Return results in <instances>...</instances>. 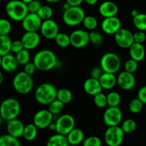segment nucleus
I'll list each match as a JSON object with an SVG mask.
<instances>
[{
    "mask_svg": "<svg viewBox=\"0 0 146 146\" xmlns=\"http://www.w3.org/2000/svg\"><path fill=\"white\" fill-rule=\"evenodd\" d=\"M114 40L117 45L123 49H129L135 42L133 33L125 28H121L114 35Z\"/></svg>",
    "mask_w": 146,
    "mask_h": 146,
    "instance_id": "nucleus-12",
    "label": "nucleus"
},
{
    "mask_svg": "<svg viewBox=\"0 0 146 146\" xmlns=\"http://www.w3.org/2000/svg\"><path fill=\"white\" fill-rule=\"evenodd\" d=\"M99 82L103 90H112L117 84V77L115 74L104 72L99 79Z\"/></svg>",
    "mask_w": 146,
    "mask_h": 146,
    "instance_id": "nucleus-24",
    "label": "nucleus"
},
{
    "mask_svg": "<svg viewBox=\"0 0 146 146\" xmlns=\"http://www.w3.org/2000/svg\"><path fill=\"white\" fill-rule=\"evenodd\" d=\"M40 31L41 35L48 40H54L60 32L58 24L52 19L43 21Z\"/></svg>",
    "mask_w": 146,
    "mask_h": 146,
    "instance_id": "nucleus-14",
    "label": "nucleus"
},
{
    "mask_svg": "<svg viewBox=\"0 0 146 146\" xmlns=\"http://www.w3.org/2000/svg\"><path fill=\"white\" fill-rule=\"evenodd\" d=\"M104 73V70H102V68L101 67H96L91 70V77L99 80V79L101 78V77L103 75Z\"/></svg>",
    "mask_w": 146,
    "mask_h": 146,
    "instance_id": "nucleus-49",
    "label": "nucleus"
},
{
    "mask_svg": "<svg viewBox=\"0 0 146 146\" xmlns=\"http://www.w3.org/2000/svg\"><path fill=\"white\" fill-rule=\"evenodd\" d=\"M55 42L58 47H62V48H66L68 46L71 45V39H70V35L65 32H59L58 35L54 39Z\"/></svg>",
    "mask_w": 146,
    "mask_h": 146,
    "instance_id": "nucleus-31",
    "label": "nucleus"
},
{
    "mask_svg": "<svg viewBox=\"0 0 146 146\" xmlns=\"http://www.w3.org/2000/svg\"><path fill=\"white\" fill-rule=\"evenodd\" d=\"M54 116V115L48 110H40L34 115L33 123H34L38 129L48 128L53 123Z\"/></svg>",
    "mask_w": 146,
    "mask_h": 146,
    "instance_id": "nucleus-11",
    "label": "nucleus"
},
{
    "mask_svg": "<svg viewBox=\"0 0 146 146\" xmlns=\"http://www.w3.org/2000/svg\"><path fill=\"white\" fill-rule=\"evenodd\" d=\"M143 103L141 101V100L137 97V98L133 99L131 102H130L129 104H128V109H129L130 112L133 114H137L141 112L143 107Z\"/></svg>",
    "mask_w": 146,
    "mask_h": 146,
    "instance_id": "nucleus-40",
    "label": "nucleus"
},
{
    "mask_svg": "<svg viewBox=\"0 0 146 146\" xmlns=\"http://www.w3.org/2000/svg\"><path fill=\"white\" fill-rule=\"evenodd\" d=\"M68 141L71 145H78L83 143L85 140V135L82 130L79 128H74L66 135Z\"/></svg>",
    "mask_w": 146,
    "mask_h": 146,
    "instance_id": "nucleus-25",
    "label": "nucleus"
},
{
    "mask_svg": "<svg viewBox=\"0 0 146 146\" xmlns=\"http://www.w3.org/2000/svg\"><path fill=\"white\" fill-rule=\"evenodd\" d=\"M84 1V0H66V2L71 7H80Z\"/></svg>",
    "mask_w": 146,
    "mask_h": 146,
    "instance_id": "nucleus-51",
    "label": "nucleus"
},
{
    "mask_svg": "<svg viewBox=\"0 0 146 146\" xmlns=\"http://www.w3.org/2000/svg\"><path fill=\"white\" fill-rule=\"evenodd\" d=\"M33 62L36 65L37 70L46 72L55 68L58 62L54 52L50 50H41L36 53Z\"/></svg>",
    "mask_w": 146,
    "mask_h": 146,
    "instance_id": "nucleus-1",
    "label": "nucleus"
},
{
    "mask_svg": "<svg viewBox=\"0 0 146 146\" xmlns=\"http://www.w3.org/2000/svg\"><path fill=\"white\" fill-rule=\"evenodd\" d=\"M82 24H84V26L87 29L91 30V31H94L97 28V27H98V20H97V19L95 17L91 15H88L86 16Z\"/></svg>",
    "mask_w": 146,
    "mask_h": 146,
    "instance_id": "nucleus-37",
    "label": "nucleus"
},
{
    "mask_svg": "<svg viewBox=\"0 0 146 146\" xmlns=\"http://www.w3.org/2000/svg\"><path fill=\"white\" fill-rule=\"evenodd\" d=\"M76 121L71 115L64 114L58 117L56 121V133L67 135L73 129L75 128Z\"/></svg>",
    "mask_w": 146,
    "mask_h": 146,
    "instance_id": "nucleus-9",
    "label": "nucleus"
},
{
    "mask_svg": "<svg viewBox=\"0 0 146 146\" xmlns=\"http://www.w3.org/2000/svg\"><path fill=\"white\" fill-rule=\"evenodd\" d=\"M42 22L38 14L29 13L21 21V25L26 31H37L41 29Z\"/></svg>",
    "mask_w": 146,
    "mask_h": 146,
    "instance_id": "nucleus-16",
    "label": "nucleus"
},
{
    "mask_svg": "<svg viewBox=\"0 0 146 146\" xmlns=\"http://www.w3.org/2000/svg\"><path fill=\"white\" fill-rule=\"evenodd\" d=\"M0 41H1V45H0V56L6 55L9 54L11 52V44L13 41L9 35H1L0 36Z\"/></svg>",
    "mask_w": 146,
    "mask_h": 146,
    "instance_id": "nucleus-27",
    "label": "nucleus"
},
{
    "mask_svg": "<svg viewBox=\"0 0 146 146\" xmlns=\"http://www.w3.org/2000/svg\"><path fill=\"white\" fill-rule=\"evenodd\" d=\"M138 98L141 100L144 104H146V85L143 86L139 89L138 92Z\"/></svg>",
    "mask_w": 146,
    "mask_h": 146,
    "instance_id": "nucleus-50",
    "label": "nucleus"
},
{
    "mask_svg": "<svg viewBox=\"0 0 146 146\" xmlns=\"http://www.w3.org/2000/svg\"><path fill=\"white\" fill-rule=\"evenodd\" d=\"M45 1L48 3H56L58 2L59 1H61V0H45Z\"/></svg>",
    "mask_w": 146,
    "mask_h": 146,
    "instance_id": "nucleus-56",
    "label": "nucleus"
},
{
    "mask_svg": "<svg viewBox=\"0 0 146 146\" xmlns=\"http://www.w3.org/2000/svg\"><path fill=\"white\" fill-rule=\"evenodd\" d=\"M5 11L7 16L15 21H22L29 14L27 4L21 0H11L6 4Z\"/></svg>",
    "mask_w": 146,
    "mask_h": 146,
    "instance_id": "nucleus-3",
    "label": "nucleus"
},
{
    "mask_svg": "<svg viewBox=\"0 0 146 146\" xmlns=\"http://www.w3.org/2000/svg\"><path fill=\"white\" fill-rule=\"evenodd\" d=\"M56 99L62 102L64 104H68L72 100L73 94L69 89L61 88L57 91Z\"/></svg>",
    "mask_w": 146,
    "mask_h": 146,
    "instance_id": "nucleus-30",
    "label": "nucleus"
},
{
    "mask_svg": "<svg viewBox=\"0 0 146 146\" xmlns=\"http://www.w3.org/2000/svg\"><path fill=\"white\" fill-rule=\"evenodd\" d=\"M66 135L56 133L48 138L46 146H69Z\"/></svg>",
    "mask_w": 146,
    "mask_h": 146,
    "instance_id": "nucleus-26",
    "label": "nucleus"
},
{
    "mask_svg": "<svg viewBox=\"0 0 146 146\" xmlns=\"http://www.w3.org/2000/svg\"><path fill=\"white\" fill-rule=\"evenodd\" d=\"M24 49V44H23L21 40L13 41L12 44H11V52L14 53V54H17Z\"/></svg>",
    "mask_w": 146,
    "mask_h": 146,
    "instance_id": "nucleus-47",
    "label": "nucleus"
},
{
    "mask_svg": "<svg viewBox=\"0 0 146 146\" xmlns=\"http://www.w3.org/2000/svg\"><path fill=\"white\" fill-rule=\"evenodd\" d=\"M0 64L2 70L9 73L15 72L19 65L16 58V56L13 55L11 53L1 57Z\"/></svg>",
    "mask_w": 146,
    "mask_h": 146,
    "instance_id": "nucleus-21",
    "label": "nucleus"
},
{
    "mask_svg": "<svg viewBox=\"0 0 146 146\" xmlns=\"http://www.w3.org/2000/svg\"><path fill=\"white\" fill-rule=\"evenodd\" d=\"M85 17V11L81 7H70L64 10L62 19L67 26L76 27L82 24Z\"/></svg>",
    "mask_w": 146,
    "mask_h": 146,
    "instance_id": "nucleus-6",
    "label": "nucleus"
},
{
    "mask_svg": "<svg viewBox=\"0 0 146 146\" xmlns=\"http://www.w3.org/2000/svg\"><path fill=\"white\" fill-rule=\"evenodd\" d=\"M94 104L99 108L108 106V101H107V94H105L102 92L94 96Z\"/></svg>",
    "mask_w": 146,
    "mask_h": 146,
    "instance_id": "nucleus-41",
    "label": "nucleus"
},
{
    "mask_svg": "<svg viewBox=\"0 0 146 146\" xmlns=\"http://www.w3.org/2000/svg\"><path fill=\"white\" fill-rule=\"evenodd\" d=\"M15 56L19 65L24 66L30 62V52L28 50L24 49L21 52L16 54Z\"/></svg>",
    "mask_w": 146,
    "mask_h": 146,
    "instance_id": "nucleus-38",
    "label": "nucleus"
},
{
    "mask_svg": "<svg viewBox=\"0 0 146 146\" xmlns=\"http://www.w3.org/2000/svg\"><path fill=\"white\" fill-rule=\"evenodd\" d=\"M100 67L102 68L104 72L115 74L121 69V58L115 53H106L102 56L100 60Z\"/></svg>",
    "mask_w": 146,
    "mask_h": 146,
    "instance_id": "nucleus-7",
    "label": "nucleus"
},
{
    "mask_svg": "<svg viewBox=\"0 0 146 146\" xmlns=\"http://www.w3.org/2000/svg\"><path fill=\"white\" fill-rule=\"evenodd\" d=\"M83 87H84V92L91 96H95L96 94L101 92L103 90L99 80L94 79L92 77H90L85 80Z\"/></svg>",
    "mask_w": 146,
    "mask_h": 146,
    "instance_id": "nucleus-22",
    "label": "nucleus"
},
{
    "mask_svg": "<svg viewBox=\"0 0 146 146\" xmlns=\"http://www.w3.org/2000/svg\"><path fill=\"white\" fill-rule=\"evenodd\" d=\"M133 22L135 28L140 31H146V14L139 13L136 17H133Z\"/></svg>",
    "mask_w": 146,
    "mask_h": 146,
    "instance_id": "nucleus-32",
    "label": "nucleus"
},
{
    "mask_svg": "<svg viewBox=\"0 0 146 146\" xmlns=\"http://www.w3.org/2000/svg\"><path fill=\"white\" fill-rule=\"evenodd\" d=\"M136 80L133 73L127 71L121 72L117 77V84L122 90L129 91L135 85Z\"/></svg>",
    "mask_w": 146,
    "mask_h": 146,
    "instance_id": "nucleus-17",
    "label": "nucleus"
},
{
    "mask_svg": "<svg viewBox=\"0 0 146 146\" xmlns=\"http://www.w3.org/2000/svg\"><path fill=\"white\" fill-rule=\"evenodd\" d=\"M98 11L104 18L115 17L118 12V7L113 1H105L100 4Z\"/></svg>",
    "mask_w": 146,
    "mask_h": 146,
    "instance_id": "nucleus-20",
    "label": "nucleus"
},
{
    "mask_svg": "<svg viewBox=\"0 0 146 146\" xmlns=\"http://www.w3.org/2000/svg\"><path fill=\"white\" fill-rule=\"evenodd\" d=\"M57 91L55 86L51 83H42L35 90V99L42 105H49L56 99Z\"/></svg>",
    "mask_w": 146,
    "mask_h": 146,
    "instance_id": "nucleus-2",
    "label": "nucleus"
},
{
    "mask_svg": "<svg viewBox=\"0 0 146 146\" xmlns=\"http://www.w3.org/2000/svg\"><path fill=\"white\" fill-rule=\"evenodd\" d=\"M21 1H23L24 3H26V4H28L29 3H30V2H31V1H34V0H21Z\"/></svg>",
    "mask_w": 146,
    "mask_h": 146,
    "instance_id": "nucleus-57",
    "label": "nucleus"
},
{
    "mask_svg": "<svg viewBox=\"0 0 146 146\" xmlns=\"http://www.w3.org/2000/svg\"><path fill=\"white\" fill-rule=\"evenodd\" d=\"M129 54L131 59L138 62L142 61L145 57V50L142 44L134 42L129 49Z\"/></svg>",
    "mask_w": 146,
    "mask_h": 146,
    "instance_id": "nucleus-23",
    "label": "nucleus"
},
{
    "mask_svg": "<svg viewBox=\"0 0 146 146\" xmlns=\"http://www.w3.org/2000/svg\"><path fill=\"white\" fill-rule=\"evenodd\" d=\"M38 127L34 125V123H29L25 125L23 137L27 141H32L35 140L38 135Z\"/></svg>",
    "mask_w": 146,
    "mask_h": 146,
    "instance_id": "nucleus-28",
    "label": "nucleus"
},
{
    "mask_svg": "<svg viewBox=\"0 0 146 146\" xmlns=\"http://www.w3.org/2000/svg\"><path fill=\"white\" fill-rule=\"evenodd\" d=\"M133 37L134 42L135 43H139V44H143L146 40V34L145 31L138 30L133 33Z\"/></svg>",
    "mask_w": 146,
    "mask_h": 146,
    "instance_id": "nucleus-46",
    "label": "nucleus"
},
{
    "mask_svg": "<svg viewBox=\"0 0 146 146\" xmlns=\"http://www.w3.org/2000/svg\"><path fill=\"white\" fill-rule=\"evenodd\" d=\"M24 128L25 125L24 123L17 118L7 122V133L17 138L22 137Z\"/></svg>",
    "mask_w": 146,
    "mask_h": 146,
    "instance_id": "nucleus-19",
    "label": "nucleus"
},
{
    "mask_svg": "<svg viewBox=\"0 0 146 146\" xmlns=\"http://www.w3.org/2000/svg\"><path fill=\"white\" fill-rule=\"evenodd\" d=\"M125 135L120 125L108 127L104 133V141L108 146H121L125 139Z\"/></svg>",
    "mask_w": 146,
    "mask_h": 146,
    "instance_id": "nucleus-8",
    "label": "nucleus"
},
{
    "mask_svg": "<svg viewBox=\"0 0 146 146\" xmlns=\"http://www.w3.org/2000/svg\"><path fill=\"white\" fill-rule=\"evenodd\" d=\"M64 105H65V104H64L62 102L56 99L54 101H53L52 102L48 105V110H49L54 115H56L61 114V113L64 111Z\"/></svg>",
    "mask_w": 146,
    "mask_h": 146,
    "instance_id": "nucleus-34",
    "label": "nucleus"
},
{
    "mask_svg": "<svg viewBox=\"0 0 146 146\" xmlns=\"http://www.w3.org/2000/svg\"><path fill=\"white\" fill-rule=\"evenodd\" d=\"M70 35L71 45L75 48H83L90 42L89 33L84 29H76Z\"/></svg>",
    "mask_w": 146,
    "mask_h": 146,
    "instance_id": "nucleus-13",
    "label": "nucleus"
},
{
    "mask_svg": "<svg viewBox=\"0 0 146 146\" xmlns=\"http://www.w3.org/2000/svg\"><path fill=\"white\" fill-rule=\"evenodd\" d=\"M12 25L10 21L7 19H0V36L9 35L11 32Z\"/></svg>",
    "mask_w": 146,
    "mask_h": 146,
    "instance_id": "nucleus-42",
    "label": "nucleus"
},
{
    "mask_svg": "<svg viewBox=\"0 0 146 146\" xmlns=\"http://www.w3.org/2000/svg\"><path fill=\"white\" fill-rule=\"evenodd\" d=\"M36 65L33 62H29L27 63V64L24 66V72H25L26 73H27L29 75L32 76L36 72Z\"/></svg>",
    "mask_w": 146,
    "mask_h": 146,
    "instance_id": "nucleus-48",
    "label": "nucleus"
},
{
    "mask_svg": "<svg viewBox=\"0 0 146 146\" xmlns=\"http://www.w3.org/2000/svg\"><path fill=\"white\" fill-rule=\"evenodd\" d=\"M138 14H139V12H138V11L137 9H133L132 11H131V16L133 17V18L135 17H136Z\"/></svg>",
    "mask_w": 146,
    "mask_h": 146,
    "instance_id": "nucleus-54",
    "label": "nucleus"
},
{
    "mask_svg": "<svg viewBox=\"0 0 146 146\" xmlns=\"http://www.w3.org/2000/svg\"><path fill=\"white\" fill-rule=\"evenodd\" d=\"M138 68V62L131 58L127 60L125 63V65H124L125 71L133 73V74L137 71Z\"/></svg>",
    "mask_w": 146,
    "mask_h": 146,
    "instance_id": "nucleus-44",
    "label": "nucleus"
},
{
    "mask_svg": "<svg viewBox=\"0 0 146 146\" xmlns=\"http://www.w3.org/2000/svg\"><path fill=\"white\" fill-rule=\"evenodd\" d=\"M24 49L28 50L36 48L39 44L41 39L37 31H26L21 39Z\"/></svg>",
    "mask_w": 146,
    "mask_h": 146,
    "instance_id": "nucleus-18",
    "label": "nucleus"
},
{
    "mask_svg": "<svg viewBox=\"0 0 146 146\" xmlns=\"http://www.w3.org/2000/svg\"><path fill=\"white\" fill-rule=\"evenodd\" d=\"M121 127L125 134H129V133H133L136 130L137 123L135 120L132 119H126L123 122Z\"/></svg>",
    "mask_w": 146,
    "mask_h": 146,
    "instance_id": "nucleus-35",
    "label": "nucleus"
},
{
    "mask_svg": "<svg viewBox=\"0 0 146 146\" xmlns=\"http://www.w3.org/2000/svg\"><path fill=\"white\" fill-rule=\"evenodd\" d=\"M53 14L54 12L52 8L48 5H43L37 13L38 16L42 19V21L51 19L52 18Z\"/></svg>",
    "mask_w": 146,
    "mask_h": 146,
    "instance_id": "nucleus-36",
    "label": "nucleus"
},
{
    "mask_svg": "<svg viewBox=\"0 0 146 146\" xmlns=\"http://www.w3.org/2000/svg\"><path fill=\"white\" fill-rule=\"evenodd\" d=\"M21 112V104L15 98H7L3 100L0 106L1 118L5 121L18 117Z\"/></svg>",
    "mask_w": 146,
    "mask_h": 146,
    "instance_id": "nucleus-4",
    "label": "nucleus"
},
{
    "mask_svg": "<svg viewBox=\"0 0 146 146\" xmlns=\"http://www.w3.org/2000/svg\"><path fill=\"white\" fill-rule=\"evenodd\" d=\"M108 107H118L121 101V95L115 91H111L107 94Z\"/></svg>",
    "mask_w": 146,
    "mask_h": 146,
    "instance_id": "nucleus-33",
    "label": "nucleus"
},
{
    "mask_svg": "<svg viewBox=\"0 0 146 146\" xmlns=\"http://www.w3.org/2000/svg\"><path fill=\"white\" fill-rule=\"evenodd\" d=\"M0 146H21V143L19 138L7 133L0 137Z\"/></svg>",
    "mask_w": 146,
    "mask_h": 146,
    "instance_id": "nucleus-29",
    "label": "nucleus"
},
{
    "mask_svg": "<svg viewBox=\"0 0 146 146\" xmlns=\"http://www.w3.org/2000/svg\"><path fill=\"white\" fill-rule=\"evenodd\" d=\"M50 130H52V131H56V123L53 122L51 125H49V127H48Z\"/></svg>",
    "mask_w": 146,
    "mask_h": 146,
    "instance_id": "nucleus-53",
    "label": "nucleus"
},
{
    "mask_svg": "<svg viewBox=\"0 0 146 146\" xmlns=\"http://www.w3.org/2000/svg\"><path fill=\"white\" fill-rule=\"evenodd\" d=\"M122 23L118 17H112L104 18L101 23V29L106 34L115 35L121 28Z\"/></svg>",
    "mask_w": 146,
    "mask_h": 146,
    "instance_id": "nucleus-15",
    "label": "nucleus"
},
{
    "mask_svg": "<svg viewBox=\"0 0 146 146\" xmlns=\"http://www.w3.org/2000/svg\"><path fill=\"white\" fill-rule=\"evenodd\" d=\"M28 6L29 13H34V14H37L41 7H42V4L38 0H34L27 4Z\"/></svg>",
    "mask_w": 146,
    "mask_h": 146,
    "instance_id": "nucleus-45",
    "label": "nucleus"
},
{
    "mask_svg": "<svg viewBox=\"0 0 146 146\" xmlns=\"http://www.w3.org/2000/svg\"><path fill=\"white\" fill-rule=\"evenodd\" d=\"M90 42L94 46L102 45L104 42V37L102 34L96 31H91L89 32Z\"/></svg>",
    "mask_w": 146,
    "mask_h": 146,
    "instance_id": "nucleus-39",
    "label": "nucleus"
},
{
    "mask_svg": "<svg viewBox=\"0 0 146 146\" xmlns=\"http://www.w3.org/2000/svg\"><path fill=\"white\" fill-rule=\"evenodd\" d=\"M3 80H4V75L2 72H0V84H2Z\"/></svg>",
    "mask_w": 146,
    "mask_h": 146,
    "instance_id": "nucleus-55",
    "label": "nucleus"
},
{
    "mask_svg": "<svg viewBox=\"0 0 146 146\" xmlns=\"http://www.w3.org/2000/svg\"><path fill=\"white\" fill-rule=\"evenodd\" d=\"M13 87L16 92L21 94L31 92L34 87V80L31 75L25 72H19L13 78Z\"/></svg>",
    "mask_w": 146,
    "mask_h": 146,
    "instance_id": "nucleus-5",
    "label": "nucleus"
},
{
    "mask_svg": "<svg viewBox=\"0 0 146 146\" xmlns=\"http://www.w3.org/2000/svg\"><path fill=\"white\" fill-rule=\"evenodd\" d=\"M98 0H84V1H85L87 4H88V5H91V6L96 4L97 2H98Z\"/></svg>",
    "mask_w": 146,
    "mask_h": 146,
    "instance_id": "nucleus-52",
    "label": "nucleus"
},
{
    "mask_svg": "<svg viewBox=\"0 0 146 146\" xmlns=\"http://www.w3.org/2000/svg\"><path fill=\"white\" fill-rule=\"evenodd\" d=\"M83 146H102V140L98 136H89L84 140Z\"/></svg>",
    "mask_w": 146,
    "mask_h": 146,
    "instance_id": "nucleus-43",
    "label": "nucleus"
},
{
    "mask_svg": "<svg viewBox=\"0 0 146 146\" xmlns=\"http://www.w3.org/2000/svg\"><path fill=\"white\" fill-rule=\"evenodd\" d=\"M103 119L108 127L120 125L123 120L122 110L118 107H108L104 112Z\"/></svg>",
    "mask_w": 146,
    "mask_h": 146,
    "instance_id": "nucleus-10",
    "label": "nucleus"
}]
</instances>
